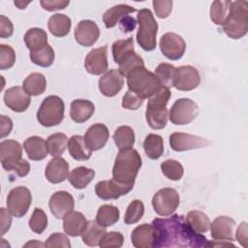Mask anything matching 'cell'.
Returning a JSON list of instances; mask_svg holds the SVG:
<instances>
[{"label": "cell", "mask_w": 248, "mask_h": 248, "mask_svg": "<svg viewBox=\"0 0 248 248\" xmlns=\"http://www.w3.org/2000/svg\"><path fill=\"white\" fill-rule=\"evenodd\" d=\"M152 225L155 229V248L208 247L206 237L195 232L183 215L173 214L169 218H155Z\"/></svg>", "instance_id": "1"}, {"label": "cell", "mask_w": 248, "mask_h": 248, "mask_svg": "<svg viewBox=\"0 0 248 248\" xmlns=\"http://www.w3.org/2000/svg\"><path fill=\"white\" fill-rule=\"evenodd\" d=\"M140 167L141 157L136 149H121L112 168V178L119 183L134 186Z\"/></svg>", "instance_id": "2"}, {"label": "cell", "mask_w": 248, "mask_h": 248, "mask_svg": "<svg viewBox=\"0 0 248 248\" xmlns=\"http://www.w3.org/2000/svg\"><path fill=\"white\" fill-rule=\"evenodd\" d=\"M224 32L232 39L238 40L248 31V2L245 0L232 1L229 15L223 24Z\"/></svg>", "instance_id": "3"}, {"label": "cell", "mask_w": 248, "mask_h": 248, "mask_svg": "<svg viewBox=\"0 0 248 248\" xmlns=\"http://www.w3.org/2000/svg\"><path fill=\"white\" fill-rule=\"evenodd\" d=\"M126 77L129 90L143 100L151 97L162 86L156 76L144 66L133 69Z\"/></svg>", "instance_id": "4"}, {"label": "cell", "mask_w": 248, "mask_h": 248, "mask_svg": "<svg viewBox=\"0 0 248 248\" xmlns=\"http://www.w3.org/2000/svg\"><path fill=\"white\" fill-rule=\"evenodd\" d=\"M137 17L139 23L137 42L143 50L151 51L156 47L158 23L149 9L140 10Z\"/></svg>", "instance_id": "5"}, {"label": "cell", "mask_w": 248, "mask_h": 248, "mask_svg": "<svg viewBox=\"0 0 248 248\" xmlns=\"http://www.w3.org/2000/svg\"><path fill=\"white\" fill-rule=\"evenodd\" d=\"M64 111L65 104L63 100L58 96L50 95L42 102L37 111V120L45 127L56 126L64 119Z\"/></svg>", "instance_id": "6"}, {"label": "cell", "mask_w": 248, "mask_h": 248, "mask_svg": "<svg viewBox=\"0 0 248 248\" xmlns=\"http://www.w3.org/2000/svg\"><path fill=\"white\" fill-rule=\"evenodd\" d=\"M199 113L198 105L188 98L176 100L170 108L169 118L174 125H186L191 123Z\"/></svg>", "instance_id": "7"}, {"label": "cell", "mask_w": 248, "mask_h": 248, "mask_svg": "<svg viewBox=\"0 0 248 248\" xmlns=\"http://www.w3.org/2000/svg\"><path fill=\"white\" fill-rule=\"evenodd\" d=\"M32 202V195L28 188L17 186L13 188L7 197V209L16 218L24 216Z\"/></svg>", "instance_id": "8"}, {"label": "cell", "mask_w": 248, "mask_h": 248, "mask_svg": "<svg viewBox=\"0 0 248 248\" xmlns=\"http://www.w3.org/2000/svg\"><path fill=\"white\" fill-rule=\"evenodd\" d=\"M179 205V195L173 188L160 189L152 198V206L160 216L172 214Z\"/></svg>", "instance_id": "9"}, {"label": "cell", "mask_w": 248, "mask_h": 248, "mask_svg": "<svg viewBox=\"0 0 248 248\" xmlns=\"http://www.w3.org/2000/svg\"><path fill=\"white\" fill-rule=\"evenodd\" d=\"M201 77L199 71L190 65L175 68L172 86L180 91H190L199 86Z\"/></svg>", "instance_id": "10"}, {"label": "cell", "mask_w": 248, "mask_h": 248, "mask_svg": "<svg viewBox=\"0 0 248 248\" xmlns=\"http://www.w3.org/2000/svg\"><path fill=\"white\" fill-rule=\"evenodd\" d=\"M161 52L170 60L180 59L186 49V43L181 36L173 32L164 34L159 43Z\"/></svg>", "instance_id": "11"}, {"label": "cell", "mask_w": 248, "mask_h": 248, "mask_svg": "<svg viewBox=\"0 0 248 248\" xmlns=\"http://www.w3.org/2000/svg\"><path fill=\"white\" fill-rule=\"evenodd\" d=\"M210 144V141L190 134L175 132L170 136V145L174 151H185L191 149L203 148Z\"/></svg>", "instance_id": "12"}, {"label": "cell", "mask_w": 248, "mask_h": 248, "mask_svg": "<svg viewBox=\"0 0 248 248\" xmlns=\"http://www.w3.org/2000/svg\"><path fill=\"white\" fill-rule=\"evenodd\" d=\"M134 186L126 185L117 182L116 180H103L98 182L95 185V193L98 198L108 201V200H116L119 197L128 194Z\"/></svg>", "instance_id": "13"}, {"label": "cell", "mask_w": 248, "mask_h": 248, "mask_svg": "<svg viewBox=\"0 0 248 248\" xmlns=\"http://www.w3.org/2000/svg\"><path fill=\"white\" fill-rule=\"evenodd\" d=\"M107 50V46H103L88 52L84 60V67L87 73L99 76L108 71V62Z\"/></svg>", "instance_id": "14"}, {"label": "cell", "mask_w": 248, "mask_h": 248, "mask_svg": "<svg viewBox=\"0 0 248 248\" xmlns=\"http://www.w3.org/2000/svg\"><path fill=\"white\" fill-rule=\"evenodd\" d=\"M48 206L55 218L64 219L68 213L73 211L75 201L70 193L66 191H57L51 195Z\"/></svg>", "instance_id": "15"}, {"label": "cell", "mask_w": 248, "mask_h": 248, "mask_svg": "<svg viewBox=\"0 0 248 248\" xmlns=\"http://www.w3.org/2000/svg\"><path fill=\"white\" fill-rule=\"evenodd\" d=\"M99 90L106 97H113L124 85V76L119 70L111 69L99 78Z\"/></svg>", "instance_id": "16"}, {"label": "cell", "mask_w": 248, "mask_h": 248, "mask_svg": "<svg viewBox=\"0 0 248 248\" xmlns=\"http://www.w3.org/2000/svg\"><path fill=\"white\" fill-rule=\"evenodd\" d=\"M100 36L98 25L89 19L81 20L75 28V39L82 46H93Z\"/></svg>", "instance_id": "17"}, {"label": "cell", "mask_w": 248, "mask_h": 248, "mask_svg": "<svg viewBox=\"0 0 248 248\" xmlns=\"http://www.w3.org/2000/svg\"><path fill=\"white\" fill-rule=\"evenodd\" d=\"M22 147L20 143L14 140H5L0 143V160L2 167L10 171L11 168L22 158Z\"/></svg>", "instance_id": "18"}, {"label": "cell", "mask_w": 248, "mask_h": 248, "mask_svg": "<svg viewBox=\"0 0 248 248\" xmlns=\"http://www.w3.org/2000/svg\"><path fill=\"white\" fill-rule=\"evenodd\" d=\"M4 103L13 111L22 112L28 108L31 103V98L30 95L25 92L23 87L14 86L5 91Z\"/></svg>", "instance_id": "19"}, {"label": "cell", "mask_w": 248, "mask_h": 248, "mask_svg": "<svg viewBox=\"0 0 248 248\" xmlns=\"http://www.w3.org/2000/svg\"><path fill=\"white\" fill-rule=\"evenodd\" d=\"M235 221L229 216H219L210 223L211 236L215 240L233 241V228Z\"/></svg>", "instance_id": "20"}, {"label": "cell", "mask_w": 248, "mask_h": 248, "mask_svg": "<svg viewBox=\"0 0 248 248\" xmlns=\"http://www.w3.org/2000/svg\"><path fill=\"white\" fill-rule=\"evenodd\" d=\"M108 137L109 132L108 127L105 124L96 123L87 129L83 138L88 148L92 151H96L106 145Z\"/></svg>", "instance_id": "21"}, {"label": "cell", "mask_w": 248, "mask_h": 248, "mask_svg": "<svg viewBox=\"0 0 248 248\" xmlns=\"http://www.w3.org/2000/svg\"><path fill=\"white\" fill-rule=\"evenodd\" d=\"M45 175L50 183L63 182L69 176V164L64 158L53 157L46 168Z\"/></svg>", "instance_id": "22"}, {"label": "cell", "mask_w": 248, "mask_h": 248, "mask_svg": "<svg viewBox=\"0 0 248 248\" xmlns=\"http://www.w3.org/2000/svg\"><path fill=\"white\" fill-rule=\"evenodd\" d=\"M131 240L136 248H150L155 242V229L152 224H141L136 227L131 234Z\"/></svg>", "instance_id": "23"}, {"label": "cell", "mask_w": 248, "mask_h": 248, "mask_svg": "<svg viewBox=\"0 0 248 248\" xmlns=\"http://www.w3.org/2000/svg\"><path fill=\"white\" fill-rule=\"evenodd\" d=\"M23 148L32 161L44 160L48 153L46 141L38 136H32L27 138L23 142Z\"/></svg>", "instance_id": "24"}, {"label": "cell", "mask_w": 248, "mask_h": 248, "mask_svg": "<svg viewBox=\"0 0 248 248\" xmlns=\"http://www.w3.org/2000/svg\"><path fill=\"white\" fill-rule=\"evenodd\" d=\"M95 106L92 102L83 99H76L71 103L70 116L76 123L87 121L94 113Z\"/></svg>", "instance_id": "25"}, {"label": "cell", "mask_w": 248, "mask_h": 248, "mask_svg": "<svg viewBox=\"0 0 248 248\" xmlns=\"http://www.w3.org/2000/svg\"><path fill=\"white\" fill-rule=\"evenodd\" d=\"M87 224V220L81 212L71 211L64 217L63 228L65 232L73 237L81 234L84 227Z\"/></svg>", "instance_id": "26"}, {"label": "cell", "mask_w": 248, "mask_h": 248, "mask_svg": "<svg viewBox=\"0 0 248 248\" xmlns=\"http://www.w3.org/2000/svg\"><path fill=\"white\" fill-rule=\"evenodd\" d=\"M107 233L105 227L100 226L96 221H88L81 232V238L84 244L87 246H97L99 245L103 236Z\"/></svg>", "instance_id": "27"}, {"label": "cell", "mask_w": 248, "mask_h": 248, "mask_svg": "<svg viewBox=\"0 0 248 248\" xmlns=\"http://www.w3.org/2000/svg\"><path fill=\"white\" fill-rule=\"evenodd\" d=\"M68 150L72 158L78 161H86L90 159L92 154V150L86 145L84 138L78 135L70 138L68 141Z\"/></svg>", "instance_id": "28"}, {"label": "cell", "mask_w": 248, "mask_h": 248, "mask_svg": "<svg viewBox=\"0 0 248 248\" xmlns=\"http://www.w3.org/2000/svg\"><path fill=\"white\" fill-rule=\"evenodd\" d=\"M137 10L129 5L119 4L111 7L103 15V21L105 23L106 28L114 27L118 21L125 16H128L131 13H135Z\"/></svg>", "instance_id": "29"}, {"label": "cell", "mask_w": 248, "mask_h": 248, "mask_svg": "<svg viewBox=\"0 0 248 248\" xmlns=\"http://www.w3.org/2000/svg\"><path fill=\"white\" fill-rule=\"evenodd\" d=\"M72 26L71 18L63 14H54L48 19L47 27L49 32L55 37H65L69 34Z\"/></svg>", "instance_id": "30"}, {"label": "cell", "mask_w": 248, "mask_h": 248, "mask_svg": "<svg viewBox=\"0 0 248 248\" xmlns=\"http://www.w3.org/2000/svg\"><path fill=\"white\" fill-rule=\"evenodd\" d=\"M95 171L85 167L75 168L69 174L68 180L76 189L85 188L94 178Z\"/></svg>", "instance_id": "31"}, {"label": "cell", "mask_w": 248, "mask_h": 248, "mask_svg": "<svg viewBox=\"0 0 248 248\" xmlns=\"http://www.w3.org/2000/svg\"><path fill=\"white\" fill-rule=\"evenodd\" d=\"M24 43L27 48L31 51L38 50L47 45V34L46 32L38 27H33L27 30L24 35Z\"/></svg>", "instance_id": "32"}, {"label": "cell", "mask_w": 248, "mask_h": 248, "mask_svg": "<svg viewBox=\"0 0 248 248\" xmlns=\"http://www.w3.org/2000/svg\"><path fill=\"white\" fill-rule=\"evenodd\" d=\"M22 87L28 95L39 96L46 88V79L41 73H32L23 80Z\"/></svg>", "instance_id": "33"}, {"label": "cell", "mask_w": 248, "mask_h": 248, "mask_svg": "<svg viewBox=\"0 0 248 248\" xmlns=\"http://www.w3.org/2000/svg\"><path fill=\"white\" fill-rule=\"evenodd\" d=\"M143 149L149 159H159L164 152L163 138L156 134L147 135L143 141Z\"/></svg>", "instance_id": "34"}, {"label": "cell", "mask_w": 248, "mask_h": 248, "mask_svg": "<svg viewBox=\"0 0 248 248\" xmlns=\"http://www.w3.org/2000/svg\"><path fill=\"white\" fill-rule=\"evenodd\" d=\"M119 209L111 204H104L99 207L96 215V222L102 227H110L119 220Z\"/></svg>", "instance_id": "35"}, {"label": "cell", "mask_w": 248, "mask_h": 248, "mask_svg": "<svg viewBox=\"0 0 248 248\" xmlns=\"http://www.w3.org/2000/svg\"><path fill=\"white\" fill-rule=\"evenodd\" d=\"M186 222L197 232L204 233L209 230L210 220L207 215L200 210H192L187 213Z\"/></svg>", "instance_id": "36"}, {"label": "cell", "mask_w": 248, "mask_h": 248, "mask_svg": "<svg viewBox=\"0 0 248 248\" xmlns=\"http://www.w3.org/2000/svg\"><path fill=\"white\" fill-rule=\"evenodd\" d=\"M146 121L150 128L154 130H161L166 127L168 118H169V111L168 108H147L145 111Z\"/></svg>", "instance_id": "37"}, {"label": "cell", "mask_w": 248, "mask_h": 248, "mask_svg": "<svg viewBox=\"0 0 248 248\" xmlns=\"http://www.w3.org/2000/svg\"><path fill=\"white\" fill-rule=\"evenodd\" d=\"M113 140L119 150L132 148L135 143L134 130L129 126H119L113 134Z\"/></svg>", "instance_id": "38"}, {"label": "cell", "mask_w": 248, "mask_h": 248, "mask_svg": "<svg viewBox=\"0 0 248 248\" xmlns=\"http://www.w3.org/2000/svg\"><path fill=\"white\" fill-rule=\"evenodd\" d=\"M54 57H55L54 50L51 47V46H49L48 44L38 50L30 52L31 61L35 65H38L44 68L51 66L54 61Z\"/></svg>", "instance_id": "39"}, {"label": "cell", "mask_w": 248, "mask_h": 248, "mask_svg": "<svg viewBox=\"0 0 248 248\" xmlns=\"http://www.w3.org/2000/svg\"><path fill=\"white\" fill-rule=\"evenodd\" d=\"M68 141L67 136L63 133H55L50 135L46 140L48 153L52 157H59L65 152Z\"/></svg>", "instance_id": "40"}, {"label": "cell", "mask_w": 248, "mask_h": 248, "mask_svg": "<svg viewBox=\"0 0 248 248\" xmlns=\"http://www.w3.org/2000/svg\"><path fill=\"white\" fill-rule=\"evenodd\" d=\"M232 1H213L210 8V18L216 25H223L230 11Z\"/></svg>", "instance_id": "41"}, {"label": "cell", "mask_w": 248, "mask_h": 248, "mask_svg": "<svg viewBox=\"0 0 248 248\" xmlns=\"http://www.w3.org/2000/svg\"><path fill=\"white\" fill-rule=\"evenodd\" d=\"M134 50V38L129 37L126 40H118L112 44L111 52L115 63L118 65L123 60V58Z\"/></svg>", "instance_id": "42"}, {"label": "cell", "mask_w": 248, "mask_h": 248, "mask_svg": "<svg viewBox=\"0 0 248 248\" xmlns=\"http://www.w3.org/2000/svg\"><path fill=\"white\" fill-rule=\"evenodd\" d=\"M160 167L163 174L170 180L176 181L181 179L183 176L184 169L182 165L176 160H173V159L166 160L161 164Z\"/></svg>", "instance_id": "43"}, {"label": "cell", "mask_w": 248, "mask_h": 248, "mask_svg": "<svg viewBox=\"0 0 248 248\" xmlns=\"http://www.w3.org/2000/svg\"><path fill=\"white\" fill-rule=\"evenodd\" d=\"M175 67L169 63H160L155 69L154 75L158 78L160 84L167 88L172 87V79Z\"/></svg>", "instance_id": "44"}, {"label": "cell", "mask_w": 248, "mask_h": 248, "mask_svg": "<svg viewBox=\"0 0 248 248\" xmlns=\"http://www.w3.org/2000/svg\"><path fill=\"white\" fill-rule=\"evenodd\" d=\"M171 96L170 88L161 86L151 97L148 98L147 108H165Z\"/></svg>", "instance_id": "45"}, {"label": "cell", "mask_w": 248, "mask_h": 248, "mask_svg": "<svg viewBox=\"0 0 248 248\" xmlns=\"http://www.w3.org/2000/svg\"><path fill=\"white\" fill-rule=\"evenodd\" d=\"M144 213V205L141 201L134 200L127 207L125 215H124V222L127 225L135 224L139 222Z\"/></svg>", "instance_id": "46"}, {"label": "cell", "mask_w": 248, "mask_h": 248, "mask_svg": "<svg viewBox=\"0 0 248 248\" xmlns=\"http://www.w3.org/2000/svg\"><path fill=\"white\" fill-rule=\"evenodd\" d=\"M47 227V217L45 211L36 207L29 219V228L35 233H42Z\"/></svg>", "instance_id": "47"}, {"label": "cell", "mask_w": 248, "mask_h": 248, "mask_svg": "<svg viewBox=\"0 0 248 248\" xmlns=\"http://www.w3.org/2000/svg\"><path fill=\"white\" fill-rule=\"evenodd\" d=\"M144 61L143 59L138 55L135 51L130 52L128 55H126L123 60L119 64V72L126 77L133 69L137 67H143Z\"/></svg>", "instance_id": "48"}, {"label": "cell", "mask_w": 248, "mask_h": 248, "mask_svg": "<svg viewBox=\"0 0 248 248\" xmlns=\"http://www.w3.org/2000/svg\"><path fill=\"white\" fill-rule=\"evenodd\" d=\"M16 53L12 46L0 45V70H8L15 65Z\"/></svg>", "instance_id": "49"}, {"label": "cell", "mask_w": 248, "mask_h": 248, "mask_svg": "<svg viewBox=\"0 0 248 248\" xmlns=\"http://www.w3.org/2000/svg\"><path fill=\"white\" fill-rule=\"evenodd\" d=\"M124 236L119 232H107L101 239L100 247H116L119 248L123 245Z\"/></svg>", "instance_id": "50"}, {"label": "cell", "mask_w": 248, "mask_h": 248, "mask_svg": "<svg viewBox=\"0 0 248 248\" xmlns=\"http://www.w3.org/2000/svg\"><path fill=\"white\" fill-rule=\"evenodd\" d=\"M45 246L47 248H70L71 243L69 238L60 232H54L48 236L45 242Z\"/></svg>", "instance_id": "51"}, {"label": "cell", "mask_w": 248, "mask_h": 248, "mask_svg": "<svg viewBox=\"0 0 248 248\" xmlns=\"http://www.w3.org/2000/svg\"><path fill=\"white\" fill-rule=\"evenodd\" d=\"M142 103H143V99H141L140 96H138L133 91L127 90V92L123 96L121 105L126 109L136 110L142 105Z\"/></svg>", "instance_id": "52"}, {"label": "cell", "mask_w": 248, "mask_h": 248, "mask_svg": "<svg viewBox=\"0 0 248 248\" xmlns=\"http://www.w3.org/2000/svg\"><path fill=\"white\" fill-rule=\"evenodd\" d=\"M155 14L160 18H166L170 16L172 10L171 0H154L152 2Z\"/></svg>", "instance_id": "53"}, {"label": "cell", "mask_w": 248, "mask_h": 248, "mask_svg": "<svg viewBox=\"0 0 248 248\" xmlns=\"http://www.w3.org/2000/svg\"><path fill=\"white\" fill-rule=\"evenodd\" d=\"M69 1H61V0H42L40 1L41 6L44 10L48 12L63 10L69 5Z\"/></svg>", "instance_id": "54"}, {"label": "cell", "mask_w": 248, "mask_h": 248, "mask_svg": "<svg viewBox=\"0 0 248 248\" xmlns=\"http://www.w3.org/2000/svg\"><path fill=\"white\" fill-rule=\"evenodd\" d=\"M14 33V25L12 21L5 16H0V37L9 38Z\"/></svg>", "instance_id": "55"}, {"label": "cell", "mask_w": 248, "mask_h": 248, "mask_svg": "<svg viewBox=\"0 0 248 248\" xmlns=\"http://www.w3.org/2000/svg\"><path fill=\"white\" fill-rule=\"evenodd\" d=\"M0 219H1V234L4 235L11 228V224H12V214L11 212L2 207L0 209Z\"/></svg>", "instance_id": "56"}, {"label": "cell", "mask_w": 248, "mask_h": 248, "mask_svg": "<svg viewBox=\"0 0 248 248\" xmlns=\"http://www.w3.org/2000/svg\"><path fill=\"white\" fill-rule=\"evenodd\" d=\"M11 170L15 171L17 176L19 177H24L26 176L28 173H29V170H30V165L29 163L24 160V159H21L19 162L16 163L12 168H11ZM10 170V171H11Z\"/></svg>", "instance_id": "57"}, {"label": "cell", "mask_w": 248, "mask_h": 248, "mask_svg": "<svg viewBox=\"0 0 248 248\" xmlns=\"http://www.w3.org/2000/svg\"><path fill=\"white\" fill-rule=\"evenodd\" d=\"M137 25L136 19L131 16H125L119 20V27L124 33L132 32Z\"/></svg>", "instance_id": "58"}, {"label": "cell", "mask_w": 248, "mask_h": 248, "mask_svg": "<svg viewBox=\"0 0 248 248\" xmlns=\"http://www.w3.org/2000/svg\"><path fill=\"white\" fill-rule=\"evenodd\" d=\"M236 240L243 246L247 247V223L242 222L236 230Z\"/></svg>", "instance_id": "59"}, {"label": "cell", "mask_w": 248, "mask_h": 248, "mask_svg": "<svg viewBox=\"0 0 248 248\" xmlns=\"http://www.w3.org/2000/svg\"><path fill=\"white\" fill-rule=\"evenodd\" d=\"M1 138L8 136L13 129V121L6 115H1Z\"/></svg>", "instance_id": "60"}, {"label": "cell", "mask_w": 248, "mask_h": 248, "mask_svg": "<svg viewBox=\"0 0 248 248\" xmlns=\"http://www.w3.org/2000/svg\"><path fill=\"white\" fill-rule=\"evenodd\" d=\"M15 5L18 8V9H25V7L30 3V1L28 2H22V1H15L14 2Z\"/></svg>", "instance_id": "61"}, {"label": "cell", "mask_w": 248, "mask_h": 248, "mask_svg": "<svg viewBox=\"0 0 248 248\" xmlns=\"http://www.w3.org/2000/svg\"><path fill=\"white\" fill-rule=\"evenodd\" d=\"M33 246V245H36V246H45V243H41V242H35L34 241V243L33 242H28V243H26L24 246Z\"/></svg>", "instance_id": "62"}]
</instances>
